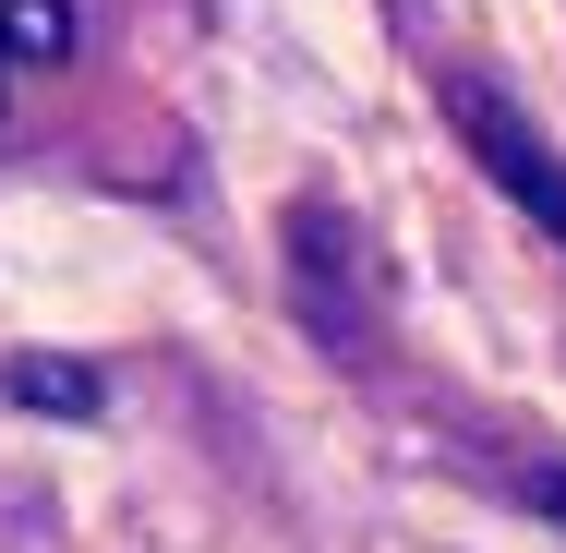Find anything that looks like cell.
<instances>
[{
	"label": "cell",
	"instance_id": "cell-1",
	"mask_svg": "<svg viewBox=\"0 0 566 553\" xmlns=\"http://www.w3.org/2000/svg\"><path fill=\"white\" fill-rule=\"evenodd\" d=\"M447 120H458V132H470V157L494 169V193H506V205H531V217H543V228H555V241H566V157H555V145H543L531 120L506 109L494 85H470V73H458V85H447Z\"/></svg>",
	"mask_w": 566,
	"mask_h": 553
},
{
	"label": "cell",
	"instance_id": "cell-2",
	"mask_svg": "<svg viewBox=\"0 0 566 553\" xmlns=\"http://www.w3.org/2000/svg\"><path fill=\"white\" fill-rule=\"evenodd\" d=\"M73 61V0H0V109L24 73H61Z\"/></svg>",
	"mask_w": 566,
	"mask_h": 553
},
{
	"label": "cell",
	"instance_id": "cell-3",
	"mask_svg": "<svg viewBox=\"0 0 566 553\" xmlns=\"http://www.w3.org/2000/svg\"><path fill=\"white\" fill-rule=\"evenodd\" d=\"M0 397H12V410H73V422H85V410H97V373H73V361H12Z\"/></svg>",
	"mask_w": 566,
	"mask_h": 553
},
{
	"label": "cell",
	"instance_id": "cell-4",
	"mask_svg": "<svg viewBox=\"0 0 566 553\" xmlns=\"http://www.w3.org/2000/svg\"><path fill=\"white\" fill-rule=\"evenodd\" d=\"M506 493H518L531 518H555V530H566V457H531V469H506Z\"/></svg>",
	"mask_w": 566,
	"mask_h": 553
}]
</instances>
